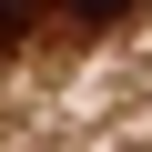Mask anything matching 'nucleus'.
Returning a JSON list of instances; mask_svg holds the SVG:
<instances>
[{
    "mask_svg": "<svg viewBox=\"0 0 152 152\" xmlns=\"http://www.w3.org/2000/svg\"><path fill=\"white\" fill-rule=\"evenodd\" d=\"M31 10H41V0H0V20H31Z\"/></svg>",
    "mask_w": 152,
    "mask_h": 152,
    "instance_id": "nucleus-1",
    "label": "nucleus"
},
{
    "mask_svg": "<svg viewBox=\"0 0 152 152\" xmlns=\"http://www.w3.org/2000/svg\"><path fill=\"white\" fill-rule=\"evenodd\" d=\"M81 10H91V20H112V10H122V0H81Z\"/></svg>",
    "mask_w": 152,
    "mask_h": 152,
    "instance_id": "nucleus-2",
    "label": "nucleus"
},
{
    "mask_svg": "<svg viewBox=\"0 0 152 152\" xmlns=\"http://www.w3.org/2000/svg\"><path fill=\"white\" fill-rule=\"evenodd\" d=\"M0 31H10V20H0Z\"/></svg>",
    "mask_w": 152,
    "mask_h": 152,
    "instance_id": "nucleus-3",
    "label": "nucleus"
}]
</instances>
